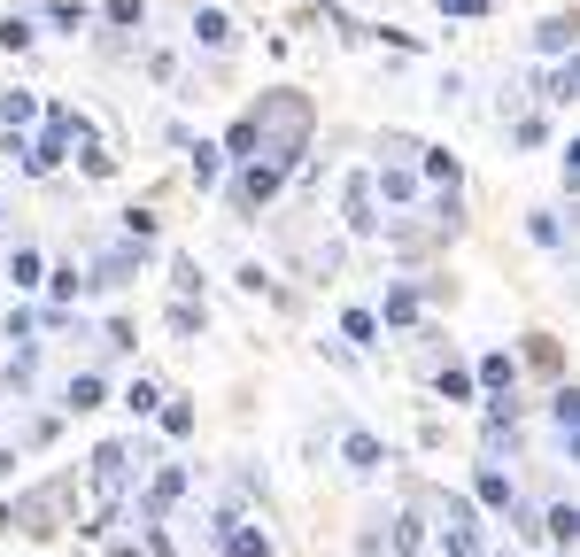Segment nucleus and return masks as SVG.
Returning <instances> with one entry per match:
<instances>
[{"label":"nucleus","instance_id":"obj_8","mask_svg":"<svg viewBox=\"0 0 580 557\" xmlns=\"http://www.w3.org/2000/svg\"><path fill=\"white\" fill-rule=\"evenodd\" d=\"M480 503H488V511H511V503H519V488H511V480H503V472H480Z\"/></svg>","mask_w":580,"mask_h":557},{"label":"nucleus","instance_id":"obj_12","mask_svg":"<svg viewBox=\"0 0 580 557\" xmlns=\"http://www.w3.org/2000/svg\"><path fill=\"white\" fill-rule=\"evenodd\" d=\"M542 527H550V542H557V550H573V534H580V511H573V503H557V511L542 519Z\"/></svg>","mask_w":580,"mask_h":557},{"label":"nucleus","instance_id":"obj_11","mask_svg":"<svg viewBox=\"0 0 580 557\" xmlns=\"http://www.w3.org/2000/svg\"><path fill=\"white\" fill-rule=\"evenodd\" d=\"M217 178H225V147H194V186H217Z\"/></svg>","mask_w":580,"mask_h":557},{"label":"nucleus","instance_id":"obj_13","mask_svg":"<svg viewBox=\"0 0 580 557\" xmlns=\"http://www.w3.org/2000/svg\"><path fill=\"white\" fill-rule=\"evenodd\" d=\"M550 418H557V434L573 441V426H580V395H573V387H557V395H550Z\"/></svg>","mask_w":580,"mask_h":557},{"label":"nucleus","instance_id":"obj_9","mask_svg":"<svg viewBox=\"0 0 580 557\" xmlns=\"http://www.w3.org/2000/svg\"><path fill=\"white\" fill-rule=\"evenodd\" d=\"M31 117H39V101H31V93H0V124H8V132H24Z\"/></svg>","mask_w":580,"mask_h":557},{"label":"nucleus","instance_id":"obj_27","mask_svg":"<svg viewBox=\"0 0 580 557\" xmlns=\"http://www.w3.org/2000/svg\"><path fill=\"white\" fill-rule=\"evenodd\" d=\"M341 325H348V341H372V333H379V318H372V310H348Z\"/></svg>","mask_w":580,"mask_h":557},{"label":"nucleus","instance_id":"obj_19","mask_svg":"<svg viewBox=\"0 0 580 557\" xmlns=\"http://www.w3.org/2000/svg\"><path fill=\"white\" fill-rule=\"evenodd\" d=\"M155 403H163V387H155V380H132V387H124V411H155Z\"/></svg>","mask_w":580,"mask_h":557},{"label":"nucleus","instance_id":"obj_4","mask_svg":"<svg viewBox=\"0 0 580 557\" xmlns=\"http://www.w3.org/2000/svg\"><path fill=\"white\" fill-rule=\"evenodd\" d=\"M217 550H225V557H271V542H263V527L225 519V527H217Z\"/></svg>","mask_w":580,"mask_h":557},{"label":"nucleus","instance_id":"obj_29","mask_svg":"<svg viewBox=\"0 0 580 557\" xmlns=\"http://www.w3.org/2000/svg\"><path fill=\"white\" fill-rule=\"evenodd\" d=\"M441 16H480V8H488V0H434Z\"/></svg>","mask_w":580,"mask_h":557},{"label":"nucleus","instance_id":"obj_14","mask_svg":"<svg viewBox=\"0 0 580 557\" xmlns=\"http://www.w3.org/2000/svg\"><path fill=\"white\" fill-rule=\"evenodd\" d=\"M155 233H163V225H155V209H124V240H132V248H147Z\"/></svg>","mask_w":580,"mask_h":557},{"label":"nucleus","instance_id":"obj_2","mask_svg":"<svg viewBox=\"0 0 580 557\" xmlns=\"http://www.w3.org/2000/svg\"><path fill=\"white\" fill-rule=\"evenodd\" d=\"M124 472H132V449H124V441H101V449H93V488L116 496V488H124Z\"/></svg>","mask_w":580,"mask_h":557},{"label":"nucleus","instance_id":"obj_18","mask_svg":"<svg viewBox=\"0 0 580 557\" xmlns=\"http://www.w3.org/2000/svg\"><path fill=\"white\" fill-rule=\"evenodd\" d=\"M0 47L24 55V47H31V16H0Z\"/></svg>","mask_w":580,"mask_h":557},{"label":"nucleus","instance_id":"obj_5","mask_svg":"<svg viewBox=\"0 0 580 557\" xmlns=\"http://www.w3.org/2000/svg\"><path fill=\"white\" fill-rule=\"evenodd\" d=\"M194 39L202 47H232V16L225 8H194Z\"/></svg>","mask_w":580,"mask_h":557},{"label":"nucleus","instance_id":"obj_1","mask_svg":"<svg viewBox=\"0 0 580 557\" xmlns=\"http://www.w3.org/2000/svg\"><path fill=\"white\" fill-rule=\"evenodd\" d=\"M279 186H287V171H279V163H248V171H240V186H232V209H240V217H256Z\"/></svg>","mask_w":580,"mask_h":557},{"label":"nucleus","instance_id":"obj_3","mask_svg":"<svg viewBox=\"0 0 580 557\" xmlns=\"http://www.w3.org/2000/svg\"><path fill=\"white\" fill-rule=\"evenodd\" d=\"M449 557H480V527H472V503L449 496Z\"/></svg>","mask_w":580,"mask_h":557},{"label":"nucleus","instance_id":"obj_26","mask_svg":"<svg viewBox=\"0 0 580 557\" xmlns=\"http://www.w3.org/2000/svg\"><path fill=\"white\" fill-rule=\"evenodd\" d=\"M441 395H449V403H472V372H457V364H449V372H441Z\"/></svg>","mask_w":580,"mask_h":557},{"label":"nucleus","instance_id":"obj_17","mask_svg":"<svg viewBox=\"0 0 580 557\" xmlns=\"http://www.w3.org/2000/svg\"><path fill=\"white\" fill-rule=\"evenodd\" d=\"M372 194H387V202H410V194H418V178H410V171H379Z\"/></svg>","mask_w":580,"mask_h":557},{"label":"nucleus","instance_id":"obj_7","mask_svg":"<svg viewBox=\"0 0 580 557\" xmlns=\"http://www.w3.org/2000/svg\"><path fill=\"white\" fill-rule=\"evenodd\" d=\"M348 225L356 233H372L379 217H372V178H348Z\"/></svg>","mask_w":580,"mask_h":557},{"label":"nucleus","instance_id":"obj_15","mask_svg":"<svg viewBox=\"0 0 580 557\" xmlns=\"http://www.w3.org/2000/svg\"><path fill=\"white\" fill-rule=\"evenodd\" d=\"M511 380H519V364H511V356H488V364H480V387H488V395H503Z\"/></svg>","mask_w":580,"mask_h":557},{"label":"nucleus","instance_id":"obj_20","mask_svg":"<svg viewBox=\"0 0 580 557\" xmlns=\"http://www.w3.org/2000/svg\"><path fill=\"white\" fill-rule=\"evenodd\" d=\"M426 178H434V186H449V194H457V155H449V147H434V155H426Z\"/></svg>","mask_w":580,"mask_h":557},{"label":"nucleus","instance_id":"obj_25","mask_svg":"<svg viewBox=\"0 0 580 557\" xmlns=\"http://www.w3.org/2000/svg\"><path fill=\"white\" fill-rule=\"evenodd\" d=\"M109 24H124V31L147 24V0H109Z\"/></svg>","mask_w":580,"mask_h":557},{"label":"nucleus","instance_id":"obj_21","mask_svg":"<svg viewBox=\"0 0 580 557\" xmlns=\"http://www.w3.org/2000/svg\"><path fill=\"white\" fill-rule=\"evenodd\" d=\"M418 318V287H395L387 294V325H410Z\"/></svg>","mask_w":580,"mask_h":557},{"label":"nucleus","instance_id":"obj_16","mask_svg":"<svg viewBox=\"0 0 580 557\" xmlns=\"http://www.w3.org/2000/svg\"><path fill=\"white\" fill-rule=\"evenodd\" d=\"M178 488H186V472H178V465H163V472H155V488H147V511H163V503H171Z\"/></svg>","mask_w":580,"mask_h":557},{"label":"nucleus","instance_id":"obj_30","mask_svg":"<svg viewBox=\"0 0 580 557\" xmlns=\"http://www.w3.org/2000/svg\"><path fill=\"white\" fill-rule=\"evenodd\" d=\"M8 472H16V449H0V480H8Z\"/></svg>","mask_w":580,"mask_h":557},{"label":"nucleus","instance_id":"obj_24","mask_svg":"<svg viewBox=\"0 0 580 557\" xmlns=\"http://www.w3.org/2000/svg\"><path fill=\"white\" fill-rule=\"evenodd\" d=\"M47 24H55V31H78V24H86V8H78V0H55V8H47Z\"/></svg>","mask_w":580,"mask_h":557},{"label":"nucleus","instance_id":"obj_10","mask_svg":"<svg viewBox=\"0 0 580 557\" xmlns=\"http://www.w3.org/2000/svg\"><path fill=\"white\" fill-rule=\"evenodd\" d=\"M341 457H348V465H356V472H372L379 457H387V449H379L372 434H348V441H341Z\"/></svg>","mask_w":580,"mask_h":557},{"label":"nucleus","instance_id":"obj_22","mask_svg":"<svg viewBox=\"0 0 580 557\" xmlns=\"http://www.w3.org/2000/svg\"><path fill=\"white\" fill-rule=\"evenodd\" d=\"M565 47H573V24H565V16H550V24H542V55H565Z\"/></svg>","mask_w":580,"mask_h":557},{"label":"nucleus","instance_id":"obj_23","mask_svg":"<svg viewBox=\"0 0 580 557\" xmlns=\"http://www.w3.org/2000/svg\"><path fill=\"white\" fill-rule=\"evenodd\" d=\"M8 279H16V287H31V279H39V248H16V256H8Z\"/></svg>","mask_w":580,"mask_h":557},{"label":"nucleus","instance_id":"obj_28","mask_svg":"<svg viewBox=\"0 0 580 557\" xmlns=\"http://www.w3.org/2000/svg\"><path fill=\"white\" fill-rule=\"evenodd\" d=\"M542 101H573V70H550L542 78Z\"/></svg>","mask_w":580,"mask_h":557},{"label":"nucleus","instance_id":"obj_6","mask_svg":"<svg viewBox=\"0 0 580 557\" xmlns=\"http://www.w3.org/2000/svg\"><path fill=\"white\" fill-rule=\"evenodd\" d=\"M101 403V372H70V387H62V411H93Z\"/></svg>","mask_w":580,"mask_h":557}]
</instances>
